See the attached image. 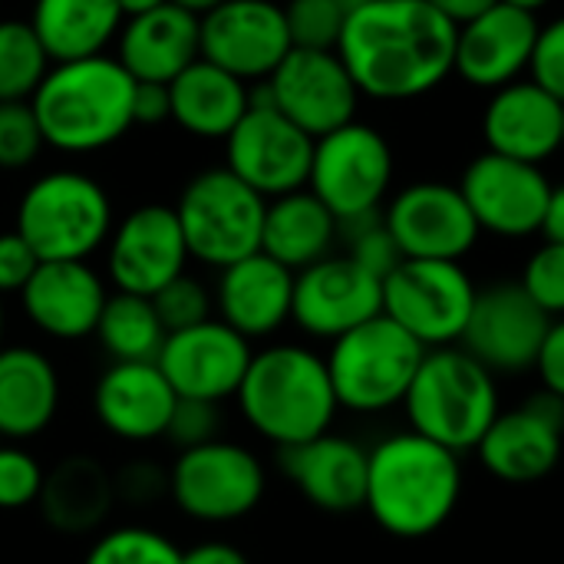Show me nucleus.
<instances>
[{
    "instance_id": "1",
    "label": "nucleus",
    "mask_w": 564,
    "mask_h": 564,
    "mask_svg": "<svg viewBox=\"0 0 564 564\" xmlns=\"http://www.w3.org/2000/svg\"><path fill=\"white\" fill-rule=\"evenodd\" d=\"M459 26L426 0H367L350 7L337 53L360 96L416 99L456 73Z\"/></svg>"
},
{
    "instance_id": "2",
    "label": "nucleus",
    "mask_w": 564,
    "mask_h": 564,
    "mask_svg": "<svg viewBox=\"0 0 564 564\" xmlns=\"http://www.w3.org/2000/svg\"><path fill=\"white\" fill-rule=\"evenodd\" d=\"M463 496L459 453L406 430L380 440L367 459L364 509L397 539H426L446 525Z\"/></svg>"
},
{
    "instance_id": "3",
    "label": "nucleus",
    "mask_w": 564,
    "mask_h": 564,
    "mask_svg": "<svg viewBox=\"0 0 564 564\" xmlns=\"http://www.w3.org/2000/svg\"><path fill=\"white\" fill-rule=\"evenodd\" d=\"M132 93L135 79L129 69L119 59L99 53L53 63L30 106L46 145L86 155L112 145L135 126Z\"/></svg>"
},
{
    "instance_id": "4",
    "label": "nucleus",
    "mask_w": 564,
    "mask_h": 564,
    "mask_svg": "<svg viewBox=\"0 0 564 564\" xmlns=\"http://www.w3.org/2000/svg\"><path fill=\"white\" fill-rule=\"evenodd\" d=\"M235 400L245 423L278 449L330 433L340 410L327 360L301 344L258 350Z\"/></svg>"
},
{
    "instance_id": "5",
    "label": "nucleus",
    "mask_w": 564,
    "mask_h": 564,
    "mask_svg": "<svg viewBox=\"0 0 564 564\" xmlns=\"http://www.w3.org/2000/svg\"><path fill=\"white\" fill-rule=\"evenodd\" d=\"M410 430L453 449H476L502 413L496 373L463 347L426 350L403 400Z\"/></svg>"
},
{
    "instance_id": "6",
    "label": "nucleus",
    "mask_w": 564,
    "mask_h": 564,
    "mask_svg": "<svg viewBox=\"0 0 564 564\" xmlns=\"http://www.w3.org/2000/svg\"><path fill=\"white\" fill-rule=\"evenodd\" d=\"M106 188L73 169L40 175L17 205V235L40 261H89L112 235Z\"/></svg>"
},
{
    "instance_id": "7",
    "label": "nucleus",
    "mask_w": 564,
    "mask_h": 564,
    "mask_svg": "<svg viewBox=\"0 0 564 564\" xmlns=\"http://www.w3.org/2000/svg\"><path fill=\"white\" fill-rule=\"evenodd\" d=\"M423 357L426 347L380 314L337 337L324 360L340 410L373 416L406 400Z\"/></svg>"
},
{
    "instance_id": "8",
    "label": "nucleus",
    "mask_w": 564,
    "mask_h": 564,
    "mask_svg": "<svg viewBox=\"0 0 564 564\" xmlns=\"http://www.w3.org/2000/svg\"><path fill=\"white\" fill-rule=\"evenodd\" d=\"M264 212L268 198H261L225 165L198 172L182 188L175 205L188 258L218 271L261 251Z\"/></svg>"
},
{
    "instance_id": "9",
    "label": "nucleus",
    "mask_w": 564,
    "mask_h": 564,
    "mask_svg": "<svg viewBox=\"0 0 564 564\" xmlns=\"http://www.w3.org/2000/svg\"><path fill=\"white\" fill-rule=\"evenodd\" d=\"M268 489L261 459L231 440L182 449L169 469V499L202 525H231L248 519Z\"/></svg>"
},
{
    "instance_id": "10",
    "label": "nucleus",
    "mask_w": 564,
    "mask_h": 564,
    "mask_svg": "<svg viewBox=\"0 0 564 564\" xmlns=\"http://www.w3.org/2000/svg\"><path fill=\"white\" fill-rule=\"evenodd\" d=\"M476 304V284L459 261L406 258L383 281V314L426 350L456 347Z\"/></svg>"
},
{
    "instance_id": "11",
    "label": "nucleus",
    "mask_w": 564,
    "mask_h": 564,
    "mask_svg": "<svg viewBox=\"0 0 564 564\" xmlns=\"http://www.w3.org/2000/svg\"><path fill=\"white\" fill-rule=\"evenodd\" d=\"M393 182L390 142L367 122H347L314 139L307 188L340 221L380 212Z\"/></svg>"
},
{
    "instance_id": "12",
    "label": "nucleus",
    "mask_w": 564,
    "mask_h": 564,
    "mask_svg": "<svg viewBox=\"0 0 564 564\" xmlns=\"http://www.w3.org/2000/svg\"><path fill=\"white\" fill-rule=\"evenodd\" d=\"M314 139L274 109L268 89L251 93V106L225 139V169L261 198H281L307 188Z\"/></svg>"
},
{
    "instance_id": "13",
    "label": "nucleus",
    "mask_w": 564,
    "mask_h": 564,
    "mask_svg": "<svg viewBox=\"0 0 564 564\" xmlns=\"http://www.w3.org/2000/svg\"><path fill=\"white\" fill-rule=\"evenodd\" d=\"M278 112L311 139H321L357 119L360 89L337 50H291L264 79Z\"/></svg>"
},
{
    "instance_id": "14",
    "label": "nucleus",
    "mask_w": 564,
    "mask_h": 564,
    "mask_svg": "<svg viewBox=\"0 0 564 564\" xmlns=\"http://www.w3.org/2000/svg\"><path fill=\"white\" fill-rule=\"evenodd\" d=\"M459 192L479 231L499 238H529L542 231L552 182L545 178L542 165L482 152L466 165Z\"/></svg>"
},
{
    "instance_id": "15",
    "label": "nucleus",
    "mask_w": 564,
    "mask_h": 564,
    "mask_svg": "<svg viewBox=\"0 0 564 564\" xmlns=\"http://www.w3.org/2000/svg\"><path fill=\"white\" fill-rule=\"evenodd\" d=\"M552 317L516 281H499L476 291V304L463 334V350L489 373L535 370Z\"/></svg>"
},
{
    "instance_id": "16",
    "label": "nucleus",
    "mask_w": 564,
    "mask_h": 564,
    "mask_svg": "<svg viewBox=\"0 0 564 564\" xmlns=\"http://www.w3.org/2000/svg\"><path fill=\"white\" fill-rule=\"evenodd\" d=\"M486 473L509 486L545 479L564 456V400L549 390L516 410H502L476 446Z\"/></svg>"
},
{
    "instance_id": "17",
    "label": "nucleus",
    "mask_w": 564,
    "mask_h": 564,
    "mask_svg": "<svg viewBox=\"0 0 564 564\" xmlns=\"http://www.w3.org/2000/svg\"><path fill=\"white\" fill-rule=\"evenodd\" d=\"M383 314V281L347 254H330L294 274L291 321L317 340H337Z\"/></svg>"
},
{
    "instance_id": "18",
    "label": "nucleus",
    "mask_w": 564,
    "mask_h": 564,
    "mask_svg": "<svg viewBox=\"0 0 564 564\" xmlns=\"http://www.w3.org/2000/svg\"><path fill=\"white\" fill-rule=\"evenodd\" d=\"M291 50L284 7L271 0H221L202 13V59L245 83L268 79Z\"/></svg>"
},
{
    "instance_id": "19",
    "label": "nucleus",
    "mask_w": 564,
    "mask_h": 564,
    "mask_svg": "<svg viewBox=\"0 0 564 564\" xmlns=\"http://www.w3.org/2000/svg\"><path fill=\"white\" fill-rule=\"evenodd\" d=\"M383 221L403 258L416 261H459L482 235L459 185L446 182L406 185L387 205Z\"/></svg>"
},
{
    "instance_id": "20",
    "label": "nucleus",
    "mask_w": 564,
    "mask_h": 564,
    "mask_svg": "<svg viewBox=\"0 0 564 564\" xmlns=\"http://www.w3.org/2000/svg\"><path fill=\"white\" fill-rule=\"evenodd\" d=\"M188 245L175 208L142 205L129 212L106 241V271L116 291L155 297L169 281L185 274Z\"/></svg>"
},
{
    "instance_id": "21",
    "label": "nucleus",
    "mask_w": 564,
    "mask_h": 564,
    "mask_svg": "<svg viewBox=\"0 0 564 564\" xmlns=\"http://www.w3.org/2000/svg\"><path fill=\"white\" fill-rule=\"evenodd\" d=\"M251 357V340L212 317L198 327L169 334L155 364L172 383L175 397L225 403L241 390Z\"/></svg>"
},
{
    "instance_id": "22",
    "label": "nucleus",
    "mask_w": 564,
    "mask_h": 564,
    "mask_svg": "<svg viewBox=\"0 0 564 564\" xmlns=\"http://www.w3.org/2000/svg\"><path fill=\"white\" fill-rule=\"evenodd\" d=\"M106 301V281L89 268V261H40L20 291L26 321L63 344L93 337Z\"/></svg>"
},
{
    "instance_id": "23",
    "label": "nucleus",
    "mask_w": 564,
    "mask_h": 564,
    "mask_svg": "<svg viewBox=\"0 0 564 564\" xmlns=\"http://www.w3.org/2000/svg\"><path fill=\"white\" fill-rule=\"evenodd\" d=\"M542 23L535 13L509 3H492L479 17L459 26L456 73L479 89H502L529 69Z\"/></svg>"
},
{
    "instance_id": "24",
    "label": "nucleus",
    "mask_w": 564,
    "mask_h": 564,
    "mask_svg": "<svg viewBox=\"0 0 564 564\" xmlns=\"http://www.w3.org/2000/svg\"><path fill=\"white\" fill-rule=\"evenodd\" d=\"M178 397L159 364H109L93 387L99 426L122 443L162 440Z\"/></svg>"
},
{
    "instance_id": "25",
    "label": "nucleus",
    "mask_w": 564,
    "mask_h": 564,
    "mask_svg": "<svg viewBox=\"0 0 564 564\" xmlns=\"http://www.w3.org/2000/svg\"><path fill=\"white\" fill-rule=\"evenodd\" d=\"M294 304V271L254 251L218 274L215 307L218 321L238 330L245 340L274 337L291 321Z\"/></svg>"
},
{
    "instance_id": "26",
    "label": "nucleus",
    "mask_w": 564,
    "mask_h": 564,
    "mask_svg": "<svg viewBox=\"0 0 564 564\" xmlns=\"http://www.w3.org/2000/svg\"><path fill=\"white\" fill-rule=\"evenodd\" d=\"M562 109L564 102L532 79L496 89L482 116L489 152L542 165L562 149Z\"/></svg>"
},
{
    "instance_id": "27",
    "label": "nucleus",
    "mask_w": 564,
    "mask_h": 564,
    "mask_svg": "<svg viewBox=\"0 0 564 564\" xmlns=\"http://www.w3.org/2000/svg\"><path fill=\"white\" fill-rule=\"evenodd\" d=\"M370 449L347 436L324 433L301 446L281 449V469L297 492L321 512L347 516L364 509Z\"/></svg>"
},
{
    "instance_id": "28",
    "label": "nucleus",
    "mask_w": 564,
    "mask_h": 564,
    "mask_svg": "<svg viewBox=\"0 0 564 564\" xmlns=\"http://www.w3.org/2000/svg\"><path fill=\"white\" fill-rule=\"evenodd\" d=\"M198 56H202V17L172 0L149 13L122 20L116 59L129 69L132 79L172 83Z\"/></svg>"
},
{
    "instance_id": "29",
    "label": "nucleus",
    "mask_w": 564,
    "mask_h": 564,
    "mask_svg": "<svg viewBox=\"0 0 564 564\" xmlns=\"http://www.w3.org/2000/svg\"><path fill=\"white\" fill-rule=\"evenodd\" d=\"M59 370L36 347L0 350V443H30L59 413Z\"/></svg>"
},
{
    "instance_id": "30",
    "label": "nucleus",
    "mask_w": 564,
    "mask_h": 564,
    "mask_svg": "<svg viewBox=\"0 0 564 564\" xmlns=\"http://www.w3.org/2000/svg\"><path fill=\"white\" fill-rule=\"evenodd\" d=\"M116 476L96 456H66L43 476L40 516L59 535L96 532L116 506Z\"/></svg>"
},
{
    "instance_id": "31",
    "label": "nucleus",
    "mask_w": 564,
    "mask_h": 564,
    "mask_svg": "<svg viewBox=\"0 0 564 564\" xmlns=\"http://www.w3.org/2000/svg\"><path fill=\"white\" fill-rule=\"evenodd\" d=\"M172 122L198 139H228L251 106L248 83L208 59H195L172 83Z\"/></svg>"
},
{
    "instance_id": "32",
    "label": "nucleus",
    "mask_w": 564,
    "mask_h": 564,
    "mask_svg": "<svg viewBox=\"0 0 564 564\" xmlns=\"http://www.w3.org/2000/svg\"><path fill=\"white\" fill-rule=\"evenodd\" d=\"M337 235H340V225L330 215V208L311 188H301V192L268 202L261 251L297 274L330 258Z\"/></svg>"
},
{
    "instance_id": "33",
    "label": "nucleus",
    "mask_w": 564,
    "mask_h": 564,
    "mask_svg": "<svg viewBox=\"0 0 564 564\" xmlns=\"http://www.w3.org/2000/svg\"><path fill=\"white\" fill-rule=\"evenodd\" d=\"M116 0H36L30 26L53 63L99 56L122 30Z\"/></svg>"
},
{
    "instance_id": "34",
    "label": "nucleus",
    "mask_w": 564,
    "mask_h": 564,
    "mask_svg": "<svg viewBox=\"0 0 564 564\" xmlns=\"http://www.w3.org/2000/svg\"><path fill=\"white\" fill-rule=\"evenodd\" d=\"M93 337L112 364H155L169 330L162 327L152 297L116 291L109 294Z\"/></svg>"
},
{
    "instance_id": "35",
    "label": "nucleus",
    "mask_w": 564,
    "mask_h": 564,
    "mask_svg": "<svg viewBox=\"0 0 564 564\" xmlns=\"http://www.w3.org/2000/svg\"><path fill=\"white\" fill-rule=\"evenodd\" d=\"M50 66L30 20H0V102H30Z\"/></svg>"
},
{
    "instance_id": "36",
    "label": "nucleus",
    "mask_w": 564,
    "mask_h": 564,
    "mask_svg": "<svg viewBox=\"0 0 564 564\" xmlns=\"http://www.w3.org/2000/svg\"><path fill=\"white\" fill-rule=\"evenodd\" d=\"M83 564H182V549L159 529L119 525L89 545Z\"/></svg>"
},
{
    "instance_id": "37",
    "label": "nucleus",
    "mask_w": 564,
    "mask_h": 564,
    "mask_svg": "<svg viewBox=\"0 0 564 564\" xmlns=\"http://www.w3.org/2000/svg\"><path fill=\"white\" fill-rule=\"evenodd\" d=\"M340 235L347 238V258L357 261L364 271H370L380 281H387L406 261L383 221V212L340 221Z\"/></svg>"
},
{
    "instance_id": "38",
    "label": "nucleus",
    "mask_w": 564,
    "mask_h": 564,
    "mask_svg": "<svg viewBox=\"0 0 564 564\" xmlns=\"http://www.w3.org/2000/svg\"><path fill=\"white\" fill-rule=\"evenodd\" d=\"M350 7L344 0H291L284 7L291 46L297 50H337Z\"/></svg>"
},
{
    "instance_id": "39",
    "label": "nucleus",
    "mask_w": 564,
    "mask_h": 564,
    "mask_svg": "<svg viewBox=\"0 0 564 564\" xmlns=\"http://www.w3.org/2000/svg\"><path fill=\"white\" fill-rule=\"evenodd\" d=\"M155 311H159V321L169 334L175 330H188V327H198L205 321H212V307H215V294L198 281L192 278L188 271L178 274L175 281H169L155 297H152Z\"/></svg>"
},
{
    "instance_id": "40",
    "label": "nucleus",
    "mask_w": 564,
    "mask_h": 564,
    "mask_svg": "<svg viewBox=\"0 0 564 564\" xmlns=\"http://www.w3.org/2000/svg\"><path fill=\"white\" fill-rule=\"evenodd\" d=\"M46 469L23 443H0V512L36 506Z\"/></svg>"
},
{
    "instance_id": "41",
    "label": "nucleus",
    "mask_w": 564,
    "mask_h": 564,
    "mask_svg": "<svg viewBox=\"0 0 564 564\" xmlns=\"http://www.w3.org/2000/svg\"><path fill=\"white\" fill-rule=\"evenodd\" d=\"M522 291L555 321L564 317V245L545 241L522 271Z\"/></svg>"
},
{
    "instance_id": "42",
    "label": "nucleus",
    "mask_w": 564,
    "mask_h": 564,
    "mask_svg": "<svg viewBox=\"0 0 564 564\" xmlns=\"http://www.w3.org/2000/svg\"><path fill=\"white\" fill-rule=\"evenodd\" d=\"M43 132L30 102H0V169H23L43 149Z\"/></svg>"
},
{
    "instance_id": "43",
    "label": "nucleus",
    "mask_w": 564,
    "mask_h": 564,
    "mask_svg": "<svg viewBox=\"0 0 564 564\" xmlns=\"http://www.w3.org/2000/svg\"><path fill=\"white\" fill-rule=\"evenodd\" d=\"M221 426H225L221 403L182 400L178 397V403L172 410V420H169V430H165V440L182 453V449H195V446L221 440Z\"/></svg>"
},
{
    "instance_id": "44",
    "label": "nucleus",
    "mask_w": 564,
    "mask_h": 564,
    "mask_svg": "<svg viewBox=\"0 0 564 564\" xmlns=\"http://www.w3.org/2000/svg\"><path fill=\"white\" fill-rule=\"evenodd\" d=\"M529 73H532V83H539L545 93H552L558 102H564V17L539 30Z\"/></svg>"
},
{
    "instance_id": "45",
    "label": "nucleus",
    "mask_w": 564,
    "mask_h": 564,
    "mask_svg": "<svg viewBox=\"0 0 564 564\" xmlns=\"http://www.w3.org/2000/svg\"><path fill=\"white\" fill-rule=\"evenodd\" d=\"M36 268H40L36 251L17 231H3L0 235V297L20 294Z\"/></svg>"
},
{
    "instance_id": "46",
    "label": "nucleus",
    "mask_w": 564,
    "mask_h": 564,
    "mask_svg": "<svg viewBox=\"0 0 564 564\" xmlns=\"http://www.w3.org/2000/svg\"><path fill=\"white\" fill-rule=\"evenodd\" d=\"M159 496H169V473L155 469L152 463H132L122 473H116V499L149 506Z\"/></svg>"
},
{
    "instance_id": "47",
    "label": "nucleus",
    "mask_w": 564,
    "mask_h": 564,
    "mask_svg": "<svg viewBox=\"0 0 564 564\" xmlns=\"http://www.w3.org/2000/svg\"><path fill=\"white\" fill-rule=\"evenodd\" d=\"M535 370L542 377V390H549L552 397L564 400V317H555L549 324V334L542 340Z\"/></svg>"
},
{
    "instance_id": "48",
    "label": "nucleus",
    "mask_w": 564,
    "mask_h": 564,
    "mask_svg": "<svg viewBox=\"0 0 564 564\" xmlns=\"http://www.w3.org/2000/svg\"><path fill=\"white\" fill-rule=\"evenodd\" d=\"M172 119V96H169V83H149V79H135V93H132V122L135 126H155Z\"/></svg>"
},
{
    "instance_id": "49",
    "label": "nucleus",
    "mask_w": 564,
    "mask_h": 564,
    "mask_svg": "<svg viewBox=\"0 0 564 564\" xmlns=\"http://www.w3.org/2000/svg\"><path fill=\"white\" fill-rule=\"evenodd\" d=\"M182 564H251L248 555L231 542H198L182 552Z\"/></svg>"
},
{
    "instance_id": "50",
    "label": "nucleus",
    "mask_w": 564,
    "mask_h": 564,
    "mask_svg": "<svg viewBox=\"0 0 564 564\" xmlns=\"http://www.w3.org/2000/svg\"><path fill=\"white\" fill-rule=\"evenodd\" d=\"M430 7H436L446 20H453L456 26H463V23H469L473 17H479L482 10H489L492 3H499V0H426Z\"/></svg>"
},
{
    "instance_id": "51",
    "label": "nucleus",
    "mask_w": 564,
    "mask_h": 564,
    "mask_svg": "<svg viewBox=\"0 0 564 564\" xmlns=\"http://www.w3.org/2000/svg\"><path fill=\"white\" fill-rule=\"evenodd\" d=\"M542 235L545 241H555L564 245V185H552V195H549V208H545V218H542Z\"/></svg>"
},
{
    "instance_id": "52",
    "label": "nucleus",
    "mask_w": 564,
    "mask_h": 564,
    "mask_svg": "<svg viewBox=\"0 0 564 564\" xmlns=\"http://www.w3.org/2000/svg\"><path fill=\"white\" fill-rule=\"evenodd\" d=\"M116 3H119L122 17H139V13H149V10L169 3V0H116Z\"/></svg>"
},
{
    "instance_id": "53",
    "label": "nucleus",
    "mask_w": 564,
    "mask_h": 564,
    "mask_svg": "<svg viewBox=\"0 0 564 564\" xmlns=\"http://www.w3.org/2000/svg\"><path fill=\"white\" fill-rule=\"evenodd\" d=\"M172 3H178V7H185V10H192V13H208L212 7H218L221 0H172Z\"/></svg>"
},
{
    "instance_id": "54",
    "label": "nucleus",
    "mask_w": 564,
    "mask_h": 564,
    "mask_svg": "<svg viewBox=\"0 0 564 564\" xmlns=\"http://www.w3.org/2000/svg\"><path fill=\"white\" fill-rule=\"evenodd\" d=\"M499 3H509L516 10H525V13H539L542 7H549L552 0H499Z\"/></svg>"
},
{
    "instance_id": "55",
    "label": "nucleus",
    "mask_w": 564,
    "mask_h": 564,
    "mask_svg": "<svg viewBox=\"0 0 564 564\" xmlns=\"http://www.w3.org/2000/svg\"><path fill=\"white\" fill-rule=\"evenodd\" d=\"M3 337H7V311H3V297H0V350H3Z\"/></svg>"
},
{
    "instance_id": "56",
    "label": "nucleus",
    "mask_w": 564,
    "mask_h": 564,
    "mask_svg": "<svg viewBox=\"0 0 564 564\" xmlns=\"http://www.w3.org/2000/svg\"><path fill=\"white\" fill-rule=\"evenodd\" d=\"M347 7H360V3H367V0H344Z\"/></svg>"
},
{
    "instance_id": "57",
    "label": "nucleus",
    "mask_w": 564,
    "mask_h": 564,
    "mask_svg": "<svg viewBox=\"0 0 564 564\" xmlns=\"http://www.w3.org/2000/svg\"><path fill=\"white\" fill-rule=\"evenodd\" d=\"M562 149H564V109H562Z\"/></svg>"
}]
</instances>
